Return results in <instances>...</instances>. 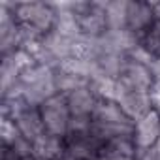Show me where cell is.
<instances>
[{
    "label": "cell",
    "instance_id": "obj_14",
    "mask_svg": "<svg viewBox=\"0 0 160 160\" xmlns=\"http://www.w3.org/2000/svg\"><path fill=\"white\" fill-rule=\"evenodd\" d=\"M126 4H128V0H109V2H104L108 30H124L126 28Z\"/></svg>",
    "mask_w": 160,
    "mask_h": 160
},
{
    "label": "cell",
    "instance_id": "obj_11",
    "mask_svg": "<svg viewBox=\"0 0 160 160\" xmlns=\"http://www.w3.org/2000/svg\"><path fill=\"white\" fill-rule=\"evenodd\" d=\"M32 154L36 160H62L64 158V139L55 136H42L32 143Z\"/></svg>",
    "mask_w": 160,
    "mask_h": 160
},
{
    "label": "cell",
    "instance_id": "obj_15",
    "mask_svg": "<svg viewBox=\"0 0 160 160\" xmlns=\"http://www.w3.org/2000/svg\"><path fill=\"white\" fill-rule=\"evenodd\" d=\"M151 72H152V77H154L156 87H160V58L151 60Z\"/></svg>",
    "mask_w": 160,
    "mask_h": 160
},
{
    "label": "cell",
    "instance_id": "obj_5",
    "mask_svg": "<svg viewBox=\"0 0 160 160\" xmlns=\"http://www.w3.org/2000/svg\"><path fill=\"white\" fill-rule=\"evenodd\" d=\"M117 83L128 91H138V92H154V77H152V72H151V64L149 62H143V60H138L134 57L128 55L126 62H124V68L117 79Z\"/></svg>",
    "mask_w": 160,
    "mask_h": 160
},
{
    "label": "cell",
    "instance_id": "obj_17",
    "mask_svg": "<svg viewBox=\"0 0 160 160\" xmlns=\"http://www.w3.org/2000/svg\"><path fill=\"white\" fill-rule=\"evenodd\" d=\"M98 160H136V158H124V156H106V154H102Z\"/></svg>",
    "mask_w": 160,
    "mask_h": 160
},
{
    "label": "cell",
    "instance_id": "obj_12",
    "mask_svg": "<svg viewBox=\"0 0 160 160\" xmlns=\"http://www.w3.org/2000/svg\"><path fill=\"white\" fill-rule=\"evenodd\" d=\"M102 154L106 156H124V158H136L138 156V147L134 141V134H122L108 139L104 143Z\"/></svg>",
    "mask_w": 160,
    "mask_h": 160
},
{
    "label": "cell",
    "instance_id": "obj_18",
    "mask_svg": "<svg viewBox=\"0 0 160 160\" xmlns=\"http://www.w3.org/2000/svg\"><path fill=\"white\" fill-rule=\"evenodd\" d=\"M152 6H154V13H156V17L160 19V2H152Z\"/></svg>",
    "mask_w": 160,
    "mask_h": 160
},
{
    "label": "cell",
    "instance_id": "obj_1",
    "mask_svg": "<svg viewBox=\"0 0 160 160\" xmlns=\"http://www.w3.org/2000/svg\"><path fill=\"white\" fill-rule=\"evenodd\" d=\"M10 10L23 28L38 36L49 34L57 25V8L49 2H10Z\"/></svg>",
    "mask_w": 160,
    "mask_h": 160
},
{
    "label": "cell",
    "instance_id": "obj_19",
    "mask_svg": "<svg viewBox=\"0 0 160 160\" xmlns=\"http://www.w3.org/2000/svg\"><path fill=\"white\" fill-rule=\"evenodd\" d=\"M19 160H36V158H34V154H32V156H25V158H19Z\"/></svg>",
    "mask_w": 160,
    "mask_h": 160
},
{
    "label": "cell",
    "instance_id": "obj_6",
    "mask_svg": "<svg viewBox=\"0 0 160 160\" xmlns=\"http://www.w3.org/2000/svg\"><path fill=\"white\" fill-rule=\"evenodd\" d=\"M113 100L122 108V111L136 122L143 115H147L154 108V98L151 92H138V91H128L121 87L115 81V91H113Z\"/></svg>",
    "mask_w": 160,
    "mask_h": 160
},
{
    "label": "cell",
    "instance_id": "obj_7",
    "mask_svg": "<svg viewBox=\"0 0 160 160\" xmlns=\"http://www.w3.org/2000/svg\"><path fill=\"white\" fill-rule=\"evenodd\" d=\"M23 49V27L15 21L10 2L0 6V51L2 57Z\"/></svg>",
    "mask_w": 160,
    "mask_h": 160
},
{
    "label": "cell",
    "instance_id": "obj_10",
    "mask_svg": "<svg viewBox=\"0 0 160 160\" xmlns=\"http://www.w3.org/2000/svg\"><path fill=\"white\" fill-rule=\"evenodd\" d=\"M64 96H66L72 117H91L94 108H96V102H98L96 92L89 85L77 87V89H73L72 92H68Z\"/></svg>",
    "mask_w": 160,
    "mask_h": 160
},
{
    "label": "cell",
    "instance_id": "obj_16",
    "mask_svg": "<svg viewBox=\"0 0 160 160\" xmlns=\"http://www.w3.org/2000/svg\"><path fill=\"white\" fill-rule=\"evenodd\" d=\"M152 98H154V108H156V109L160 111V87H154Z\"/></svg>",
    "mask_w": 160,
    "mask_h": 160
},
{
    "label": "cell",
    "instance_id": "obj_8",
    "mask_svg": "<svg viewBox=\"0 0 160 160\" xmlns=\"http://www.w3.org/2000/svg\"><path fill=\"white\" fill-rule=\"evenodd\" d=\"M134 141L139 151L154 149L160 141V111L152 108L147 115L134 122Z\"/></svg>",
    "mask_w": 160,
    "mask_h": 160
},
{
    "label": "cell",
    "instance_id": "obj_4",
    "mask_svg": "<svg viewBox=\"0 0 160 160\" xmlns=\"http://www.w3.org/2000/svg\"><path fill=\"white\" fill-rule=\"evenodd\" d=\"M104 151V141L92 132H70L64 138L66 160H98Z\"/></svg>",
    "mask_w": 160,
    "mask_h": 160
},
{
    "label": "cell",
    "instance_id": "obj_2",
    "mask_svg": "<svg viewBox=\"0 0 160 160\" xmlns=\"http://www.w3.org/2000/svg\"><path fill=\"white\" fill-rule=\"evenodd\" d=\"M68 6L75 15L79 34L83 38H100L108 32L104 2H70Z\"/></svg>",
    "mask_w": 160,
    "mask_h": 160
},
{
    "label": "cell",
    "instance_id": "obj_13",
    "mask_svg": "<svg viewBox=\"0 0 160 160\" xmlns=\"http://www.w3.org/2000/svg\"><path fill=\"white\" fill-rule=\"evenodd\" d=\"M138 47L145 51V55L154 60L160 58V19H156L139 38H138Z\"/></svg>",
    "mask_w": 160,
    "mask_h": 160
},
{
    "label": "cell",
    "instance_id": "obj_9",
    "mask_svg": "<svg viewBox=\"0 0 160 160\" xmlns=\"http://www.w3.org/2000/svg\"><path fill=\"white\" fill-rule=\"evenodd\" d=\"M156 19L158 17L154 13L152 2L128 0V4H126V30L132 32L136 38H139Z\"/></svg>",
    "mask_w": 160,
    "mask_h": 160
},
{
    "label": "cell",
    "instance_id": "obj_3",
    "mask_svg": "<svg viewBox=\"0 0 160 160\" xmlns=\"http://www.w3.org/2000/svg\"><path fill=\"white\" fill-rule=\"evenodd\" d=\"M42 121H43V128L45 134L55 136V138H66L68 130H70V121H72V113L66 102L64 94H55L49 100H45L42 106H38Z\"/></svg>",
    "mask_w": 160,
    "mask_h": 160
}]
</instances>
